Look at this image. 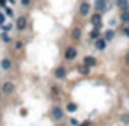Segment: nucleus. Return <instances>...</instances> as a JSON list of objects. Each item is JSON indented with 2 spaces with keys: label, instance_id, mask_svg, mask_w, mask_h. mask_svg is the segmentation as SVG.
I'll return each mask as SVG.
<instances>
[{
  "label": "nucleus",
  "instance_id": "1",
  "mask_svg": "<svg viewBox=\"0 0 129 126\" xmlns=\"http://www.w3.org/2000/svg\"><path fill=\"white\" fill-rule=\"evenodd\" d=\"M76 57H78V48L74 45L66 46V50H64V60L66 62H73V60H76Z\"/></svg>",
  "mask_w": 129,
  "mask_h": 126
},
{
  "label": "nucleus",
  "instance_id": "2",
  "mask_svg": "<svg viewBox=\"0 0 129 126\" xmlns=\"http://www.w3.org/2000/svg\"><path fill=\"white\" fill-rule=\"evenodd\" d=\"M51 117H53V121L62 122L64 117H66V108H62L60 105H53L51 107Z\"/></svg>",
  "mask_w": 129,
  "mask_h": 126
},
{
  "label": "nucleus",
  "instance_id": "3",
  "mask_svg": "<svg viewBox=\"0 0 129 126\" xmlns=\"http://www.w3.org/2000/svg\"><path fill=\"white\" fill-rule=\"evenodd\" d=\"M92 11H94V9H92V4L87 2V0H83V2L80 4V7H78V14H80L81 18H88Z\"/></svg>",
  "mask_w": 129,
  "mask_h": 126
},
{
  "label": "nucleus",
  "instance_id": "4",
  "mask_svg": "<svg viewBox=\"0 0 129 126\" xmlns=\"http://www.w3.org/2000/svg\"><path fill=\"white\" fill-rule=\"evenodd\" d=\"M110 0H94V4H92V9L94 11H97V13H106L108 9H110Z\"/></svg>",
  "mask_w": 129,
  "mask_h": 126
},
{
  "label": "nucleus",
  "instance_id": "5",
  "mask_svg": "<svg viewBox=\"0 0 129 126\" xmlns=\"http://www.w3.org/2000/svg\"><path fill=\"white\" fill-rule=\"evenodd\" d=\"M88 22H90L92 27H101V29H103V13L94 11V14L88 16Z\"/></svg>",
  "mask_w": 129,
  "mask_h": 126
},
{
  "label": "nucleus",
  "instance_id": "6",
  "mask_svg": "<svg viewBox=\"0 0 129 126\" xmlns=\"http://www.w3.org/2000/svg\"><path fill=\"white\" fill-rule=\"evenodd\" d=\"M14 25H16V30L25 32V30H27V27H28V18H27V16H18Z\"/></svg>",
  "mask_w": 129,
  "mask_h": 126
},
{
  "label": "nucleus",
  "instance_id": "7",
  "mask_svg": "<svg viewBox=\"0 0 129 126\" xmlns=\"http://www.w3.org/2000/svg\"><path fill=\"white\" fill-rule=\"evenodd\" d=\"M67 76V68L66 66H57L55 71H53V78L55 80H66Z\"/></svg>",
  "mask_w": 129,
  "mask_h": 126
},
{
  "label": "nucleus",
  "instance_id": "8",
  "mask_svg": "<svg viewBox=\"0 0 129 126\" xmlns=\"http://www.w3.org/2000/svg\"><path fill=\"white\" fill-rule=\"evenodd\" d=\"M69 36H71V41H73V43H78V41L81 39V27H78V25L71 27Z\"/></svg>",
  "mask_w": 129,
  "mask_h": 126
},
{
  "label": "nucleus",
  "instance_id": "9",
  "mask_svg": "<svg viewBox=\"0 0 129 126\" xmlns=\"http://www.w3.org/2000/svg\"><path fill=\"white\" fill-rule=\"evenodd\" d=\"M81 64H83V66H87V68H90V69H92V68H95V66H97V64H99V62H97V59H95V57H94V55H85V57H83V59H81Z\"/></svg>",
  "mask_w": 129,
  "mask_h": 126
},
{
  "label": "nucleus",
  "instance_id": "10",
  "mask_svg": "<svg viewBox=\"0 0 129 126\" xmlns=\"http://www.w3.org/2000/svg\"><path fill=\"white\" fill-rule=\"evenodd\" d=\"M106 48H108V41H106L103 36H101L99 39L94 41V50H97V52H104Z\"/></svg>",
  "mask_w": 129,
  "mask_h": 126
},
{
  "label": "nucleus",
  "instance_id": "11",
  "mask_svg": "<svg viewBox=\"0 0 129 126\" xmlns=\"http://www.w3.org/2000/svg\"><path fill=\"white\" fill-rule=\"evenodd\" d=\"M0 89H2V92H4L6 96H11V94H14V89H16V85H14L13 82H4Z\"/></svg>",
  "mask_w": 129,
  "mask_h": 126
},
{
  "label": "nucleus",
  "instance_id": "12",
  "mask_svg": "<svg viewBox=\"0 0 129 126\" xmlns=\"http://www.w3.org/2000/svg\"><path fill=\"white\" fill-rule=\"evenodd\" d=\"M117 34H118V32H117L115 29H106V30H103V37H104L108 43H111V41L117 37Z\"/></svg>",
  "mask_w": 129,
  "mask_h": 126
},
{
  "label": "nucleus",
  "instance_id": "13",
  "mask_svg": "<svg viewBox=\"0 0 129 126\" xmlns=\"http://www.w3.org/2000/svg\"><path fill=\"white\" fill-rule=\"evenodd\" d=\"M101 36H103V29H101V27H92V30L88 32L90 41H95V39H99Z\"/></svg>",
  "mask_w": 129,
  "mask_h": 126
},
{
  "label": "nucleus",
  "instance_id": "14",
  "mask_svg": "<svg viewBox=\"0 0 129 126\" xmlns=\"http://www.w3.org/2000/svg\"><path fill=\"white\" fill-rule=\"evenodd\" d=\"M0 68H2L4 71H11V68H13V60L11 59H2V60H0Z\"/></svg>",
  "mask_w": 129,
  "mask_h": 126
},
{
  "label": "nucleus",
  "instance_id": "15",
  "mask_svg": "<svg viewBox=\"0 0 129 126\" xmlns=\"http://www.w3.org/2000/svg\"><path fill=\"white\" fill-rule=\"evenodd\" d=\"M76 110H78V103H74V101H67V103H66V112L74 114Z\"/></svg>",
  "mask_w": 129,
  "mask_h": 126
},
{
  "label": "nucleus",
  "instance_id": "16",
  "mask_svg": "<svg viewBox=\"0 0 129 126\" xmlns=\"http://www.w3.org/2000/svg\"><path fill=\"white\" fill-rule=\"evenodd\" d=\"M118 20H120L122 25H129V11H122L120 16H118Z\"/></svg>",
  "mask_w": 129,
  "mask_h": 126
},
{
  "label": "nucleus",
  "instance_id": "17",
  "mask_svg": "<svg viewBox=\"0 0 129 126\" xmlns=\"http://www.w3.org/2000/svg\"><path fill=\"white\" fill-rule=\"evenodd\" d=\"M0 37H2V41H4V43H11V41H13V39H11V36H9V32H4V30L0 32Z\"/></svg>",
  "mask_w": 129,
  "mask_h": 126
},
{
  "label": "nucleus",
  "instance_id": "18",
  "mask_svg": "<svg viewBox=\"0 0 129 126\" xmlns=\"http://www.w3.org/2000/svg\"><path fill=\"white\" fill-rule=\"evenodd\" d=\"M14 27H16V25H13V23H9V22H6V23L2 25V30H4V32H11V30H13Z\"/></svg>",
  "mask_w": 129,
  "mask_h": 126
},
{
  "label": "nucleus",
  "instance_id": "19",
  "mask_svg": "<svg viewBox=\"0 0 129 126\" xmlns=\"http://www.w3.org/2000/svg\"><path fill=\"white\" fill-rule=\"evenodd\" d=\"M118 32H120V36H124V37H129V25H122V29H120Z\"/></svg>",
  "mask_w": 129,
  "mask_h": 126
},
{
  "label": "nucleus",
  "instance_id": "20",
  "mask_svg": "<svg viewBox=\"0 0 129 126\" xmlns=\"http://www.w3.org/2000/svg\"><path fill=\"white\" fill-rule=\"evenodd\" d=\"M4 13L7 14V18H14V11H13L11 7H7V6H6V7H4Z\"/></svg>",
  "mask_w": 129,
  "mask_h": 126
},
{
  "label": "nucleus",
  "instance_id": "21",
  "mask_svg": "<svg viewBox=\"0 0 129 126\" xmlns=\"http://www.w3.org/2000/svg\"><path fill=\"white\" fill-rule=\"evenodd\" d=\"M67 124H71V126H78V124H81L76 117H69V121H67Z\"/></svg>",
  "mask_w": 129,
  "mask_h": 126
},
{
  "label": "nucleus",
  "instance_id": "22",
  "mask_svg": "<svg viewBox=\"0 0 129 126\" xmlns=\"http://www.w3.org/2000/svg\"><path fill=\"white\" fill-rule=\"evenodd\" d=\"M23 41H14V50H23Z\"/></svg>",
  "mask_w": 129,
  "mask_h": 126
},
{
  "label": "nucleus",
  "instance_id": "23",
  "mask_svg": "<svg viewBox=\"0 0 129 126\" xmlns=\"http://www.w3.org/2000/svg\"><path fill=\"white\" fill-rule=\"evenodd\" d=\"M6 20H7V14L0 11V25H4V23H6Z\"/></svg>",
  "mask_w": 129,
  "mask_h": 126
},
{
  "label": "nucleus",
  "instance_id": "24",
  "mask_svg": "<svg viewBox=\"0 0 129 126\" xmlns=\"http://www.w3.org/2000/svg\"><path fill=\"white\" fill-rule=\"evenodd\" d=\"M120 122H124V124H129V114H124V115H122V119H120Z\"/></svg>",
  "mask_w": 129,
  "mask_h": 126
},
{
  "label": "nucleus",
  "instance_id": "25",
  "mask_svg": "<svg viewBox=\"0 0 129 126\" xmlns=\"http://www.w3.org/2000/svg\"><path fill=\"white\" fill-rule=\"evenodd\" d=\"M20 2H21L23 7H30L32 6V0H20Z\"/></svg>",
  "mask_w": 129,
  "mask_h": 126
},
{
  "label": "nucleus",
  "instance_id": "26",
  "mask_svg": "<svg viewBox=\"0 0 129 126\" xmlns=\"http://www.w3.org/2000/svg\"><path fill=\"white\" fill-rule=\"evenodd\" d=\"M124 64L129 68V52H125V55H124Z\"/></svg>",
  "mask_w": 129,
  "mask_h": 126
},
{
  "label": "nucleus",
  "instance_id": "27",
  "mask_svg": "<svg viewBox=\"0 0 129 126\" xmlns=\"http://www.w3.org/2000/svg\"><path fill=\"white\" fill-rule=\"evenodd\" d=\"M6 2H7V0H0V7H2V9H4V7H6V6H7V4H6Z\"/></svg>",
  "mask_w": 129,
  "mask_h": 126
},
{
  "label": "nucleus",
  "instance_id": "28",
  "mask_svg": "<svg viewBox=\"0 0 129 126\" xmlns=\"http://www.w3.org/2000/svg\"><path fill=\"white\" fill-rule=\"evenodd\" d=\"M0 32H2V25H0Z\"/></svg>",
  "mask_w": 129,
  "mask_h": 126
},
{
  "label": "nucleus",
  "instance_id": "29",
  "mask_svg": "<svg viewBox=\"0 0 129 126\" xmlns=\"http://www.w3.org/2000/svg\"><path fill=\"white\" fill-rule=\"evenodd\" d=\"M0 121H2V114H0Z\"/></svg>",
  "mask_w": 129,
  "mask_h": 126
}]
</instances>
